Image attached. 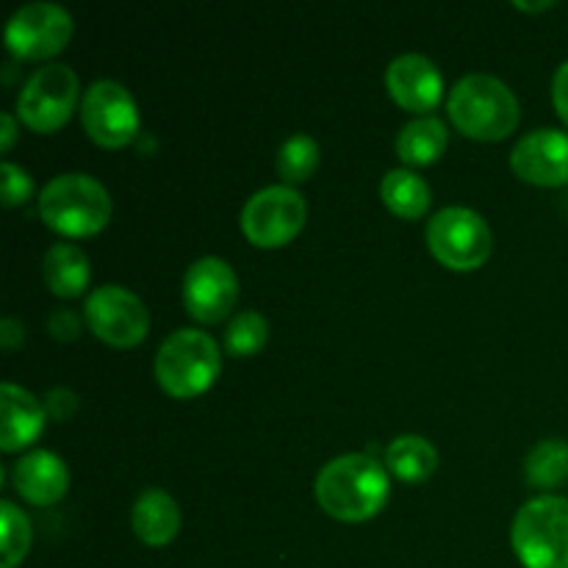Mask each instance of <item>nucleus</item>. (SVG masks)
I'll return each instance as SVG.
<instances>
[{"mask_svg": "<svg viewBox=\"0 0 568 568\" xmlns=\"http://www.w3.org/2000/svg\"><path fill=\"white\" fill-rule=\"evenodd\" d=\"M316 503L338 521H366L388 503L386 466L369 453H347L327 460L316 475Z\"/></svg>", "mask_w": 568, "mask_h": 568, "instance_id": "f257e3e1", "label": "nucleus"}, {"mask_svg": "<svg viewBox=\"0 0 568 568\" xmlns=\"http://www.w3.org/2000/svg\"><path fill=\"white\" fill-rule=\"evenodd\" d=\"M447 111L453 125L477 142H499L519 125V100L514 89L488 72L460 78L449 89Z\"/></svg>", "mask_w": 568, "mask_h": 568, "instance_id": "f03ea898", "label": "nucleus"}, {"mask_svg": "<svg viewBox=\"0 0 568 568\" xmlns=\"http://www.w3.org/2000/svg\"><path fill=\"white\" fill-rule=\"evenodd\" d=\"M111 194L87 172H64L44 183L39 192V216L44 225L64 236H94L111 222Z\"/></svg>", "mask_w": 568, "mask_h": 568, "instance_id": "7ed1b4c3", "label": "nucleus"}, {"mask_svg": "<svg viewBox=\"0 0 568 568\" xmlns=\"http://www.w3.org/2000/svg\"><path fill=\"white\" fill-rule=\"evenodd\" d=\"M155 381L170 397L192 399L209 392L222 369L220 344L197 327H181L155 353Z\"/></svg>", "mask_w": 568, "mask_h": 568, "instance_id": "20e7f679", "label": "nucleus"}, {"mask_svg": "<svg viewBox=\"0 0 568 568\" xmlns=\"http://www.w3.org/2000/svg\"><path fill=\"white\" fill-rule=\"evenodd\" d=\"M510 544L525 568H568V497L527 499L510 527Z\"/></svg>", "mask_w": 568, "mask_h": 568, "instance_id": "39448f33", "label": "nucleus"}, {"mask_svg": "<svg viewBox=\"0 0 568 568\" xmlns=\"http://www.w3.org/2000/svg\"><path fill=\"white\" fill-rule=\"evenodd\" d=\"M427 247L455 272L480 270L494 247L488 222L466 205H447L427 222Z\"/></svg>", "mask_w": 568, "mask_h": 568, "instance_id": "423d86ee", "label": "nucleus"}, {"mask_svg": "<svg viewBox=\"0 0 568 568\" xmlns=\"http://www.w3.org/2000/svg\"><path fill=\"white\" fill-rule=\"evenodd\" d=\"M78 75L67 64H44L22 83L17 94V116L37 133H53L72 116L78 103Z\"/></svg>", "mask_w": 568, "mask_h": 568, "instance_id": "0eeeda50", "label": "nucleus"}, {"mask_svg": "<svg viewBox=\"0 0 568 568\" xmlns=\"http://www.w3.org/2000/svg\"><path fill=\"white\" fill-rule=\"evenodd\" d=\"M308 220V203L294 186H264L244 203L242 231L255 247L275 250L292 242Z\"/></svg>", "mask_w": 568, "mask_h": 568, "instance_id": "6e6552de", "label": "nucleus"}, {"mask_svg": "<svg viewBox=\"0 0 568 568\" xmlns=\"http://www.w3.org/2000/svg\"><path fill=\"white\" fill-rule=\"evenodd\" d=\"M83 131L100 148L120 150L139 133V105L120 81L100 78L81 98Z\"/></svg>", "mask_w": 568, "mask_h": 568, "instance_id": "1a4fd4ad", "label": "nucleus"}, {"mask_svg": "<svg viewBox=\"0 0 568 568\" xmlns=\"http://www.w3.org/2000/svg\"><path fill=\"white\" fill-rule=\"evenodd\" d=\"M83 316L89 322V331L100 342L120 349L142 344L150 331L148 305L131 288L116 286V283L94 288L87 297V305H83Z\"/></svg>", "mask_w": 568, "mask_h": 568, "instance_id": "9d476101", "label": "nucleus"}, {"mask_svg": "<svg viewBox=\"0 0 568 568\" xmlns=\"http://www.w3.org/2000/svg\"><path fill=\"white\" fill-rule=\"evenodd\" d=\"M72 39V14L59 3H26L6 22V44L17 59L39 61L61 53Z\"/></svg>", "mask_w": 568, "mask_h": 568, "instance_id": "9b49d317", "label": "nucleus"}, {"mask_svg": "<svg viewBox=\"0 0 568 568\" xmlns=\"http://www.w3.org/2000/svg\"><path fill=\"white\" fill-rule=\"evenodd\" d=\"M239 300V277L225 258L203 255L183 275V305L200 325H216Z\"/></svg>", "mask_w": 568, "mask_h": 568, "instance_id": "f8f14e48", "label": "nucleus"}, {"mask_svg": "<svg viewBox=\"0 0 568 568\" xmlns=\"http://www.w3.org/2000/svg\"><path fill=\"white\" fill-rule=\"evenodd\" d=\"M516 175L536 186H566L568 183V133L558 128H538L525 133L510 153Z\"/></svg>", "mask_w": 568, "mask_h": 568, "instance_id": "ddd939ff", "label": "nucleus"}, {"mask_svg": "<svg viewBox=\"0 0 568 568\" xmlns=\"http://www.w3.org/2000/svg\"><path fill=\"white\" fill-rule=\"evenodd\" d=\"M386 87L394 103L419 116H427L444 98L442 70L422 53L397 55L386 70Z\"/></svg>", "mask_w": 568, "mask_h": 568, "instance_id": "4468645a", "label": "nucleus"}, {"mask_svg": "<svg viewBox=\"0 0 568 568\" xmlns=\"http://www.w3.org/2000/svg\"><path fill=\"white\" fill-rule=\"evenodd\" d=\"M11 483H14L17 494L26 503L37 505V508H48L55 505L70 488V471L59 455L48 453V449H33L26 453L11 469Z\"/></svg>", "mask_w": 568, "mask_h": 568, "instance_id": "2eb2a0df", "label": "nucleus"}, {"mask_svg": "<svg viewBox=\"0 0 568 568\" xmlns=\"http://www.w3.org/2000/svg\"><path fill=\"white\" fill-rule=\"evenodd\" d=\"M0 410H3V425H0V449L3 453H17V449L28 447L44 430L48 410L28 388L17 386V383H3Z\"/></svg>", "mask_w": 568, "mask_h": 568, "instance_id": "dca6fc26", "label": "nucleus"}, {"mask_svg": "<svg viewBox=\"0 0 568 568\" xmlns=\"http://www.w3.org/2000/svg\"><path fill=\"white\" fill-rule=\"evenodd\" d=\"M131 527L148 547H164L181 532V508L164 488H144L131 508Z\"/></svg>", "mask_w": 568, "mask_h": 568, "instance_id": "f3484780", "label": "nucleus"}, {"mask_svg": "<svg viewBox=\"0 0 568 568\" xmlns=\"http://www.w3.org/2000/svg\"><path fill=\"white\" fill-rule=\"evenodd\" d=\"M42 277L55 297H78L89 286L92 264L78 244L59 242L44 253Z\"/></svg>", "mask_w": 568, "mask_h": 568, "instance_id": "a211bd4d", "label": "nucleus"}, {"mask_svg": "<svg viewBox=\"0 0 568 568\" xmlns=\"http://www.w3.org/2000/svg\"><path fill=\"white\" fill-rule=\"evenodd\" d=\"M449 131L438 116H416L397 133V155L410 166H427L447 150Z\"/></svg>", "mask_w": 568, "mask_h": 568, "instance_id": "6ab92c4d", "label": "nucleus"}, {"mask_svg": "<svg viewBox=\"0 0 568 568\" xmlns=\"http://www.w3.org/2000/svg\"><path fill=\"white\" fill-rule=\"evenodd\" d=\"M381 197L399 220H419L430 209V186L414 170H388L381 183Z\"/></svg>", "mask_w": 568, "mask_h": 568, "instance_id": "aec40b11", "label": "nucleus"}, {"mask_svg": "<svg viewBox=\"0 0 568 568\" xmlns=\"http://www.w3.org/2000/svg\"><path fill=\"white\" fill-rule=\"evenodd\" d=\"M386 466L403 483H422L436 475L438 453L425 436H399L388 444Z\"/></svg>", "mask_w": 568, "mask_h": 568, "instance_id": "412c9836", "label": "nucleus"}, {"mask_svg": "<svg viewBox=\"0 0 568 568\" xmlns=\"http://www.w3.org/2000/svg\"><path fill=\"white\" fill-rule=\"evenodd\" d=\"M525 480L532 488H558L568 483V442L566 438H544L527 453Z\"/></svg>", "mask_w": 568, "mask_h": 568, "instance_id": "4be33fe9", "label": "nucleus"}, {"mask_svg": "<svg viewBox=\"0 0 568 568\" xmlns=\"http://www.w3.org/2000/svg\"><path fill=\"white\" fill-rule=\"evenodd\" d=\"M320 166V144L311 133H294L277 150V175L286 186L311 181Z\"/></svg>", "mask_w": 568, "mask_h": 568, "instance_id": "5701e85b", "label": "nucleus"}, {"mask_svg": "<svg viewBox=\"0 0 568 568\" xmlns=\"http://www.w3.org/2000/svg\"><path fill=\"white\" fill-rule=\"evenodd\" d=\"M33 530L28 516L14 503H0V568H17L31 549Z\"/></svg>", "mask_w": 568, "mask_h": 568, "instance_id": "b1692460", "label": "nucleus"}, {"mask_svg": "<svg viewBox=\"0 0 568 568\" xmlns=\"http://www.w3.org/2000/svg\"><path fill=\"white\" fill-rule=\"evenodd\" d=\"M270 338V322L266 316H261L258 311L244 308L227 322L225 327V349L236 358H250V355L258 353L261 347Z\"/></svg>", "mask_w": 568, "mask_h": 568, "instance_id": "393cba45", "label": "nucleus"}, {"mask_svg": "<svg viewBox=\"0 0 568 568\" xmlns=\"http://www.w3.org/2000/svg\"><path fill=\"white\" fill-rule=\"evenodd\" d=\"M0 192H3L6 209L28 203V197L33 194V178L14 161H3V166H0Z\"/></svg>", "mask_w": 568, "mask_h": 568, "instance_id": "a878e982", "label": "nucleus"}, {"mask_svg": "<svg viewBox=\"0 0 568 568\" xmlns=\"http://www.w3.org/2000/svg\"><path fill=\"white\" fill-rule=\"evenodd\" d=\"M78 405H81V399H78V394L67 386L50 388L48 397H44V410H48L50 419L55 422H70L72 416H75Z\"/></svg>", "mask_w": 568, "mask_h": 568, "instance_id": "bb28decb", "label": "nucleus"}, {"mask_svg": "<svg viewBox=\"0 0 568 568\" xmlns=\"http://www.w3.org/2000/svg\"><path fill=\"white\" fill-rule=\"evenodd\" d=\"M48 331L53 333V338L59 342H75L81 336V320L75 316V311L70 308H55L48 316Z\"/></svg>", "mask_w": 568, "mask_h": 568, "instance_id": "cd10ccee", "label": "nucleus"}, {"mask_svg": "<svg viewBox=\"0 0 568 568\" xmlns=\"http://www.w3.org/2000/svg\"><path fill=\"white\" fill-rule=\"evenodd\" d=\"M552 103L555 111L560 114V120L568 125V61L558 67V72H555L552 78Z\"/></svg>", "mask_w": 568, "mask_h": 568, "instance_id": "c85d7f7f", "label": "nucleus"}, {"mask_svg": "<svg viewBox=\"0 0 568 568\" xmlns=\"http://www.w3.org/2000/svg\"><path fill=\"white\" fill-rule=\"evenodd\" d=\"M26 342V327L20 325L17 320H11V316H6L3 322H0V344H3V349H17L20 344Z\"/></svg>", "mask_w": 568, "mask_h": 568, "instance_id": "c756f323", "label": "nucleus"}, {"mask_svg": "<svg viewBox=\"0 0 568 568\" xmlns=\"http://www.w3.org/2000/svg\"><path fill=\"white\" fill-rule=\"evenodd\" d=\"M14 142H17V120L14 114L3 111V114H0V150L9 153V150L14 148Z\"/></svg>", "mask_w": 568, "mask_h": 568, "instance_id": "7c9ffc66", "label": "nucleus"}, {"mask_svg": "<svg viewBox=\"0 0 568 568\" xmlns=\"http://www.w3.org/2000/svg\"><path fill=\"white\" fill-rule=\"evenodd\" d=\"M516 9H521V11H532V14H536V11H547V9H552L555 6V0H541V3H525V0H516Z\"/></svg>", "mask_w": 568, "mask_h": 568, "instance_id": "2f4dec72", "label": "nucleus"}]
</instances>
